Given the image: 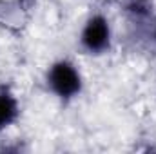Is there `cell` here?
<instances>
[{
    "mask_svg": "<svg viewBox=\"0 0 156 154\" xmlns=\"http://www.w3.org/2000/svg\"><path fill=\"white\" fill-rule=\"evenodd\" d=\"M45 83L49 91L62 102L75 100L83 89V78L78 67L67 58H60L47 67Z\"/></svg>",
    "mask_w": 156,
    "mask_h": 154,
    "instance_id": "cell-1",
    "label": "cell"
},
{
    "mask_svg": "<svg viewBox=\"0 0 156 154\" xmlns=\"http://www.w3.org/2000/svg\"><path fill=\"white\" fill-rule=\"evenodd\" d=\"M111 40H113L111 22L105 15L94 13L85 20L80 31V47L83 53L93 56L105 54L111 49Z\"/></svg>",
    "mask_w": 156,
    "mask_h": 154,
    "instance_id": "cell-2",
    "label": "cell"
},
{
    "mask_svg": "<svg viewBox=\"0 0 156 154\" xmlns=\"http://www.w3.org/2000/svg\"><path fill=\"white\" fill-rule=\"evenodd\" d=\"M20 116V102L11 85L0 83V132L11 127Z\"/></svg>",
    "mask_w": 156,
    "mask_h": 154,
    "instance_id": "cell-3",
    "label": "cell"
},
{
    "mask_svg": "<svg viewBox=\"0 0 156 154\" xmlns=\"http://www.w3.org/2000/svg\"><path fill=\"white\" fill-rule=\"evenodd\" d=\"M123 11L138 22H145L153 16V2L151 0H125Z\"/></svg>",
    "mask_w": 156,
    "mask_h": 154,
    "instance_id": "cell-4",
    "label": "cell"
},
{
    "mask_svg": "<svg viewBox=\"0 0 156 154\" xmlns=\"http://www.w3.org/2000/svg\"><path fill=\"white\" fill-rule=\"evenodd\" d=\"M153 38L156 42V18H154V22H153Z\"/></svg>",
    "mask_w": 156,
    "mask_h": 154,
    "instance_id": "cell-5",
    "label": "cell"
}]
</instances>
